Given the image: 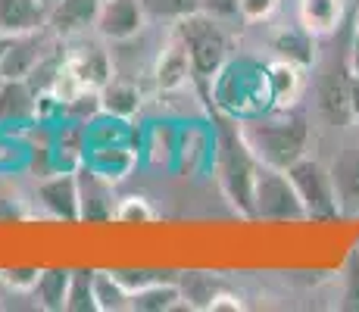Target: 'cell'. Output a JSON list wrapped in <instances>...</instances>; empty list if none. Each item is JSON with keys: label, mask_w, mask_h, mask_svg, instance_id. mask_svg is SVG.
Returning a JSON list of instances; mask_svg holds the SVG:
<instances>
[{"label": "cell", "mask_w": 359, "mask_h": 312, "mask_svg": "<svg viewBox=\"0 0 359 312\" xmlns=\"http://www.w3.org/2000/svg\"><path fill=\"white\" fill-rule=\"evenodd\" d=\"M241 135H244L247 147L253 156L275 169H287L294 159L306 154L309 144V125L303 116L291 113V107H278L272 116H259V119L241 122Z\"/></svg>", "instance_id": "6da1fadb"}, {"label": "cell", "mask_w": 359, "mask_h": 312, "mask_svg": "<svg viewBox=\"0 0 359 312\" xmlns=\"http://www.w3.org/2000/svg\"><path fill=\"white\" fill-rule=\"evenodd\" d=\"M259 159L247 147L241 125L225 122L219 128V178L234 203L244 206L247 216H253V175Z\"/></svg>", "instance_id": "7a4b0ae2"}, {"label": "cell", "mask_w": 359, "mask_h": 312, "mask_svg": "<svg viewBox=\"0 0 359 312\" xmlns=\"http://www.w3.org/2000/svg\"><path fill=\"white\" fill-rule=\"evenodd\" d=\"M175 32L184 41V47H188L191 69L197 75H203V79H212L222 69L225 57H229V32H225V22L197 10L191 16L178 19Z\"/></svg>", "instance_id": "3957f363"}, {"label": "cell", "mask_w": 359, "mask_h": 312, "mask_svg": "<svg viewBox=\"0 0 359 312\" xmlns=\"http://www.w3.org/2000/svg\"><path fill=\"white\" fill-rule=\"evenodd\" d=\"M287 178L297 187V197H300L306 219H337L341 216V200H337V187L334 175L322 159L303 154L300 159H294L287 165Z\"/></svg>", "instance_id": "277c9868"}, {"label": "cell", "mask_w": 359, "mask_h": 312, "mask_svg": "<svg viewBox=\"0 0 359 312\" xmlns=\"http://www.w3.org/2000/svg\"><path fill=\"white\" fill-rule=\"evenodd\" d=\"M253 216L269 219V222H297L306 219L297 187L287 178L285 169L259 163L257 175H253Z\"/></svg>", "instance_id": "5b68a950"}, {"label": "cell", "mask_w": 359, "mask_h": 312, "mask_svg": "<svg viewBox=\"0 0 359 312\" xmlns=\"http://www.w3.org/2000/svg\"><path fill=\"white\" fill-rule=\"evenodd\" d=\"M144 25H147V13H144L141 0H100L94 29L103 41L122 44V41L137 38Z\"/></svg>", "instance_id": "8992f818"}, {"label": "cell", "mask_w": 359, "mask_h": 312, "mask_svg": "<svg viewBox=\"0 0 359 312\" xmlns=\"http://www.w3.org/2000/svg\"><path fill=\"white\" fill-rule=\"evenodd\" d=\"M38 203L50 212L53 219L75 222L81 219V187L72 169H63L50 178L38 182Z\"/></svg>", "instance_id": "52a82bcc"}, {"label": "cell", "mask_w": 359, "mask_h": 312, "mask_svg": "<svg viewBox=\"0 0 359 312\" xmlns=\"http://www.w3.org/2000/svg\"><path fill=\"white\" fill-rule=\"evenodd\" d=\"M191 72H194V69H191L188 47H184V41L178 38V32H175V34H172V38L160 47V53H156L154 79H156V85H160L163 91H172V88L184 85Z\"/></svg>", "instance_id": "ba28073f"}, {"label": "cell", "mask_w": 359, "mask_h": 312, "mask_svg": "<svg viewBox=\"0 0 359 312\" xmlns=\"http://www.w3.org/2000/svg\"><path fill=\"white\" fill-rule=\"evenodd\" d=\"M331 175H334L341 212L344 210H359V141L347 137V144L341 147L334 165H331Z\"/></svg>", "instance_id": "9c48e42d"}, {"label": "cell", "mask_w": 359, "mask_h": 312, "mask_svg": "<svg viewBox=\"0 0 359 312\" xmlns=\"http://www.w3.org/2000/svg\"><path fill=\"white\" fill-rule=\"evenodd\" d=\"M38 91H32L29 79L0 81V122H25L38 116Z\"/></svg>", "instance_id": "30bf717a"}, {"label": "cell", "mask_w": 359, "mask_h": 312, "mask_svg": "<svg viewBox=\"0 0 359 312\" xmlns=\"http://www.w3.org/2000/svg\"><path fill=\"white\" fill-rule=\"evenodd\" d=\"M344 19V0H297V22L313 38H328Z\"/></svg>", "instance_id": "8fae6325"}, {"label": "cell", "mask_w": 359, "mask_h": 312, "mask_svg": "<svg viewBox=\"0 0 359 312\" xmlns=\"http://www.w3.org/2000/svg\"><path fill=\"white\" fill-rule=\"evenodd\" d=\"M266 85H269L275 107H294L303 94V66L275 57L266 69Z\"/></svg>", "instance_id": "7c38bea8"}, {"label": "cell", "mask_w": 359, "mask_h": 312, "mask_svg": "<svg viewBox=\"0 0 359 312\" xmlns=\"http://www.w3.org/2000/svg\"><path fill=\"white\" fill-rule=\"evenodd\" d=\"M131 165H135V156L126 144H94L91 154L85 150V169H91L94 175L107 178L109 184L119 182L122 175H128Z\"/></svg>", "instance_id": "4fadbf2b"}, {"label": "cell", "mask_w": 359, "mask_h": 312, "mask_svg": "<svg viewBox=\"0 0 359 312\" xmlns=\"http://www.w3.org/2000/svg\"><path fill=\"white\" fill-rule=\"evenodd\" d=\"M38 66H41V53L34 32L13 34L10 47H6L4 60H0V79H29Z\"/></svg>", "instance_id": "5bb4252c"}, {"label": "cell", "mask_w": 359, "mask_h": 312, "mask_svg": "<svg viewBox=\"0 0 359 312\" xmlns=\"http://www.w3.org/2000/svg\"><path fill=\"white\" fill-rule=\"evenodd\" d=\"M137 107H141V91L126 75H113L100 88V113H107L109 119H128L137 113Z\"/></svg>", "instance_id": "9a60e30c"}, {"label": "cell", "mask_w": 359, "mask_h": 312, "mask_svg": "<svg viewBox=\"0 0 359 312\" xmlns=\"http://www.w3.org/2000/svg\"><path fill=\"white\" fill-rule=\"evenodd\" d=\"M316 41L319 38H313V34L297 22V25H285V29L275 32L272 50H275V57L278 60L300 62V66L306 69V66H313L316 62Z\"/></svg>", "instance_id": "2e32d148"}, {"label": "cell", "mask_w": 359, "mask_h": 312, "mask_svg": "<svg viewBox=\"0 0 359 312\" xmlns=\"http://www.w3.org/2000/svg\"><path fill=\"white\" fill-rule=\"evenodd\" d=\"M47 19V10L34 0H0V32L25 34L38 32Z\"/></svg>", "instance_id": "e0dca14e"}, {"label": "cell", "mask_w": 359, "mask_h": 312, "mask_svg": "<svg viewBox=\"0 0 359 312\" xmlns=\"http://www.w3.org/2000/svg\"><path fill=\"white\" fill-rule=\"evenodd\" d=\"M97 10H100V0H60L57 6L47 10V19L63 34H72L97 22Z\"/></svg>", "instance_id": "ac0fdd59"}, {"label": "cell", "mask_w": 359, "mask_h": 312, "mask_svg": "<svg viewBox=\"0 0 359 312\" xmlns=\"http://www.w3.org/2000/svg\"><path fill=\"white\" fill-rule=\"evenodd\" d=\"M178 306H184L178 278H165V281H156V284H150V287L137 290V294H131V306L128 309H137V312H169V309H178Z\"/></svg>", "instance_id": "d6986e66"}, {"label": "cell", "mask_w": 359, "mask_h": 312, "mask_svg": "<svg viewBox=\"0 0 359 312\" xmlns=\"http://www.w3.org/2000/svg\"><path fill=\"white\" fill-rule=\"evenodd\" d=\"M69 269H41V278L34 284L32 294L38 297L41 309H66V294H69Z\"/></svg>", "instance_id": "ffe728a7"}, {"label": "cell", "mask_w": 359, "mask_h": 312, "mask_svg": "<svg viewBox=\"0 0 359 312\" xmlns=\"http://www.w3.org/2000/svg\"><path fill=\"white\" fill-rule=\"evenodd\" d=\"M94 306L97 312H126L131 294L113 278V272H94Z\"/></svg>", "instance_id": "44dd1931"}, {"label": "cell", "mask_w": 359, "mask_h": 312, "mask_svg": "<svg viewBox=\"0 0 359 312\" xmlns=\"http://www.w3.org/2000/svg\"><path fill=\"white\" fill-rule=\"evenodd\" d=\"M178 287H182V303L188 309H206V303L212 300V294L219 290V284H216L212 275L184 272V275H178Z\"/></svg>", "instance_id": "7402d4cb"}, {"label": "cell", "mask_w": 359, "mask_h": 312, "mask_svg": "<svg viewBox=\"0 0 359 312\" xmlns=\"http://www.w3.org/2000/svg\"><path fill=\"white\" fill-rule=\"evenodd\" d=\"M66 309L69 312H88V309H97L94 306V272L91 269H79L72 272L69 278V294H66Z\"/></svg>", "instance_id": "603a6c76"}, {"label": "cell", "mask_w": 359, "mask_h": 312, "mask_svg": "<svg viewBox=\"0 0 359 312\" xmlns=\"http://www.w3.org/2000/svg\"><path fill=\"white\" fill-rule=\"evenodd\" d=\"M113 219L119 222V225H150V222L156 219V210L150 206L147 197L131 194V197H122L119 203H116Z\"/></svg>", "instance_id": "cb8c5ba5"}, {"label": "cell", "mask_w": 359, "mask_h": 312, "mask_svg": "<svg viewBox=\"0 0 359 312\" xmlns=\"http://www.w3.org/2000/svg\"><path fill=\"white\" fill-rule=\"evenodd\" d=\"M147 19H184L200 10V0H141Z\"/></svg>", "instance_id": "d4e9b609"}, {"label": "cell", "mask_w": 359, "mask_h": 312, "mask_svg": "<svg viewBox=\"0 0 359 312\" xmlns=\"http://www.w3.org/2000/svg\"><path fill=\"white\" fill-rule=\"evenodd\" d=\"M113 272V278L122 284V287L128 290V294H137V290L150 287V284L156 281H165L160 272H137V269H109Z\"/></svg>", "instance_id": "484cf974"}, {"label": "cell", "mask_w": 359, "mask_h": 312, "mask_svg": "<svg viewBox=\"0 0 359 312\" xmlns=\"http://www.w3.org/2000/svg\"><path fill=\"white\" fill-rule=\"evenodd\" d=\"M344 309H359V250L347 259V272H344Z\"/></svg>", "instance_id": "4316f807"}, {"label": "cell", "mask_w": 359, "mask_h": 312, "mask_svg": "<svg viewBox=\"0 0 359 312\" xmlns=\"http://www.w3.org/2000/svg\"><path fill=\"white\" fill-rule=\"evenodd\" d=\"M38 278H41V269H6V272L0 275V281H4L6 287H13L16 294H32Z\"/></svg>", "instance_id": "83f0119b"}, {"label": "cell", "mask_w": 359, "mask_h": 312, "mask_svg": "<svg viewBox=\"0 0 359 312\" xmlns=\"http://www.w3.org/2000/svg\"><path fill=\"white\" fill-rule=\"evenodd\" d=\"M275 6H278V0H238V10L244 22H266L275 13Z\"/></svg>", "instance_id": "f1b7e54d"}, {"label": "cell", "mask_w": 359, "mask_h": 312, "mask_svg": "<svg viewBox=\"0 0 359 312\" xmlns=\"http://www.w3.org/2000/svg\"><path fill=\"white\" fill-rule=\"evenodd\" d=\"M200 13L212 19H222V22H231V19H241L238 0H200Z\"/></svg>", "instance_id": "f546056e"}, {"label": "cell", "mask_w": 359, "mask_h": 312, "mask_svg": "<svg viewBox=\"0 0 359 312\" xmlns=\"http://www.w3.org/2000/svg\"><path fill=\"white\" fill-rule=\"evenodd\" d=\"M241 309H244V297L225 287H219L212 294V300L206 303V312H241Z\"/></svg>", "instance_id": "4dcf8cb0"}, {"label": "cell", "mask_w": 359, "mask_h": 312, "mask_svg": "<svg viewBox=\"0 0 359 312\" xmlns=\"http://www.w3.org/2000/svg\"><path fill=\"white\" fill-rule=\"evenodd\" d=\"M347 103H350V119L359 122V75H350L347 81Z\"/></svg>", "instance_id": "1f68e13d"}, {"label": "cell", "mask_w": 359, "mask_h": 312, "mask_svg": "<svg viewBox=\"0 0 359 312\" xmlns=\"http://www.w3.org/2000/svg\"><path fill=\"white\" fill-rule=\"evenodd\" d=\"M347 69H350V75H359V34H353V41H350V50H347Z\"/></svg>", "instance_id": "d6a6232c"}, {"label": "cell", "mask_w": 359, "mask_h": 312, "mask_svg": "<svg viewBox=\"0 0 359 312\" xmlns=\"http://www.w3.org/2000/svg\"><path fill=\"white\" fill-rule=\"evenodd\" d=\"M10 41H13V34H4V32H0V60H4V53H6V47H10Z\"/></svg>", "instance_id": "836d02e7"}, {"label": "cell", "mask_w": 359, "mask_h": 312, "mask_svg": "<svg viewBox=\"0 0 359 312\" xmlns=\"http://www.w3.org/2000/svg\"><path fill=\"white\" fill-rule=\"evenodd\" d=\"M34 4H41V6H44V10H50V6H57L60 0H34Z\"/></svg>", "instance_id": "e575fe53"}, {"label": "cell", "mask_w": 359, "mask_h": 312, "mask_svg": "<svg viewBox=\"0 0 359 312\" xmlns=\"http://www.w3.org/2000/svg\"><path fill=\"white\" fill-rule=\"evenodd\" d=\"M353 34H359V10H356V16H353Z\"/></svg>", "instance_id": "d590c367"}]
</instances>
